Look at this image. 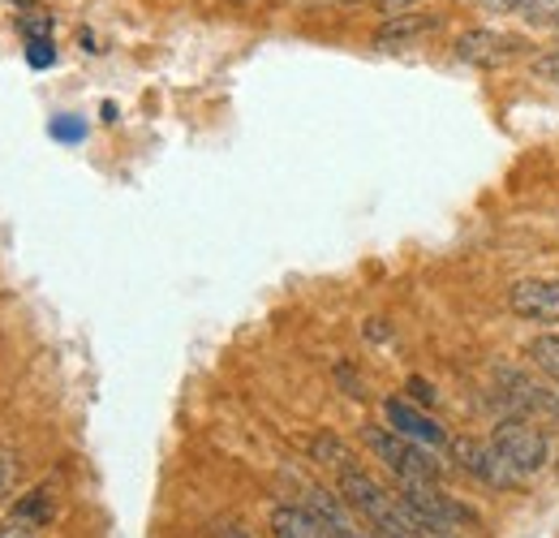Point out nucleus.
<instances>
[{
	"label": "nucleus",
	"instance_id": "obj_2",
	"mask_svg": "<svg viewBox=\"0 0 559 538\" xmlns=\"http://www.w3.org/2000/svg\"><path fill=\"white\" fill-rule=\"evenodd\" d=\"M534 44L521 39V35H503V31H490V26H474V31H461L452 39V57L469 69H503L521 57H530Z\"/></svg>",
	"mask_w": 559,
	"mask_h": 538
},
{
	"label": "nucleus",
	"instance_id": "obj_24",
	"mask_svg": "<svg viewBox=\"0 0 559 538\" xmlns=\"http://www.w3.org/2000/svg\"><path fill=\"white\" fill-rule=\"evenodd\" d=\"M233 4H250V0H233Z\"/></svg>",
	"mask_w": 559,
	"mask_h": 538
},
{
	"label": "nucleus",
	"instance_id": "obj_15",
	"mask_svg": "<svg viewBox=\"0 0 559 538\" xmlns=\"http://www.w3.org/2000/svg\"><path fill=\"white\" fill-rule=\"evenodd\" d=\"M530 73H534L538 82H547V86H556L559 91V48H551V52H534Z\"/></svg>",
	"mask_w": 559,
	"mask_h": 538
},
{
	"label": "nucleus",
	"instance_id": "obj_19",
	"mask_svg": "<svg viewBox=\"0 0 559 538\" xmlns=\"http://www.w3.org/2000/svg\"><path fill=\"white\" fill-rule=\"evenodd\" d=\"M211 535H215V538H254L246 526H241V522H233V517H219V522L211 526Z\"/></svg>",
	"mask_w": 559,
	"mask_h": 538
},
{
	"label": "nucleus",
	"instance_id": "obj_14",
	"mask_svg": "<svg viewBox=\"0 0 559 538\" xmlns=\"http://www.w3.org/2000/svg\"><path fill=\"white\" fill-rule=\"evenodd\" d=\"M17 31H22L26 44H31V39H48V35H52V13L26 9V13H17Z\"/></svg>",
	"mask_w": 559,
	"mask_h": 538
},
{
	"label": "nucleus",
	"instance_id": "obj_8",
	"mask_svg": "<svg viewBox=\"0 0 559 538\" xmlns=\"http://www.w3.org/2000/svg\"><path fill=\"white\" fill-rule=\"evenodd\" d=\"M499 388H503V397L512 401L516 413L559 422V397L547 388V384H538V379H530V375H521V371L508 366V371H499Z\"/></svg>",
	"mask_w": 559,
	"mask_h": 538
},
{
	"label": "nucleus",
	"instance_id": "obj_10",
	"mask_svg": "<svg viewBox=\"0 0 559 538\" xmlns=\"http://www.w3.org/2000/svg\"><path fill=\"white\" fill-rule=\"evenodd\" d=\"M9 522H17V526H48L52 522V491H48V482L44 487H31L26 495H17L13 500V508H9Z\"/></svg>",
	"mask_w": 559,
	"mask_h": 538
},
{
	"label": "nucleus",
	"instance_id": "obj_20",
	"mask_svg": "<svg viewBox=\"0 0 559 538\" xmlns=\"http://www.w3.org/2000/svg\"><path fill=\"white\" fill-rule=\"evenodd\" d=\"M409 393H414V397H418L421 405H435V388H430V384H426L421 375H414V379H409Z\"/></svg>",
	"mask_w": 559,
	"mask_h": 538
},
{
	"label": "nucleus",
	"instance_id": "obj_9",
	"mask_svg": "<svg viewBox=\"0 0 559 538\" xmlns=\"http://www.w3.org/2000/svg\"><path fill=\"white\" fill-rule=\"evenodd\" d=\"M272 535L276 538H332L323 522L306 504H276L272 508Z\"/></svg>",
	"mask_w": 559,
	"mask_h": 538
},
{
	"label": "nucleus",
	"instance_id": "obj_25",
	"mask_svg": "<svg viewBox=\"0 0 559 538\" xmlns=\"http://www.w3.org/2000/svg\"><path fill=\"white\" fill-rule=\"evenodd\" d=\"M336 4H353V0H336Z\"/></svg>",
	"mask_w": 559,
	"mask_h": 538
},
{
	"label": "nucleus",
	"instance_id": "obj_17",
	"mask_svg": "<svg viewBox=\"0 0 559 538\" xmlns=\"http://www.w3.org/2000/svg\"><path fill=\"white\" fill-rule=\"evenodd\" d=\"M26 61L35 69H48L52 61H57V48H52V39H31L26 44Z\"/></svg>",
	"mask_w": 559,
	"mask_h": 538
},
{
	"label": "nucleus",
	"instance_id": "obj_12",
	"mask_svg": "<svg viewBox=\"0 0 559 538\" xmlns=\"http://www.w3.org/2000/svg\"><path fill=\"white\" fill-rule=\"evenodd\" d=\"M310 457H314L319 466H328V470H336V473H345L349 466H357L353 448L341 440V435H332V431H323V435H314V440H310Z\"/></svg>",
	"mask_w": 559,
	"mask_h": 538
},
{
	"label": "nucleus",
	"instance_id": "obj_16",
	"mask_svg": "<svg viewBox=\"0 0 559 538\" xmlns=\"http://www.w3.org/2000/svg\"><path fill=\"white\" fill-rule=\"evenodd\" d=\"M17 478H22L17 453H13V448H0V495H9V491L17 487Z\"/></svg>",
	"mask_w": 559,
	"mask_h": 538
},
{
	"label": "nucleus",
	"instance_id": "obj_21",
	"mask_svg": "<svg viewBox=\"0 0 559 538\" xmlns=\"http://www.w3.org/2000/svg\"><path fill=\"white\" fill-rule=\"evenodd\" d=\"M414 4H421V0H379V9H383V13H409Z\"/></svg>",
	"mask_w": 559,
	"mask_h": 538
},
{
	"label": "nucleus",
	"instance_id": "obj_18",
	"mask_svg": "<svg viewBox=\"0 0 559 538\" xmlns=\"http://www.w3.org/2000/svg\"><path fill=\"white\" fill-rule=\"evenodd\" d=\"M52 134L61 138V142H82L86 121H82V117H57V121H52Z\"/></svg>",
	"mask_w": 559,
	"mask_h": 538
},
{
	"label": "nucleus",
	"instance_id": "obj_6",
	"mask_svg": "<svg viewBox=\"0 0 559 538\" xmlns=\"http://www.w3.org/2000/svg\"><path fill=\"white\" fill-rule=\"evenodd\" d=\"M383 418H388V426L396 431V435H405V440H414V444H421V448H448L452 440H448V431L426 413V409H418L414 401H405V397H388L383 401Z\"/></svg>",
	"mask_w": 559,
	"mask_h": 538
},
{
	"label": "nucleus",
	"instance_id": "obj_7",
	"mask_svg": "<svg viewBox=\"0 0 559 538\" xmlns=\"http://www.w3.org/2000/svg\"><path fill=\"white\" fill-rule=\"evenodd\" d=\"M439 31V17L435 13H418V9H409V13H388L379 26H374V48L379 52H405V48H414L421 39H430Z\"/></svg>",
	"mask_w": 559,
	"mask_h": 538
},
{
	"label": "nucleus",
	"instance_id": "obj_1",
	"mask_svg": "<svg viewBox=\"0 0 559 538\" xmlns=\"http://www.w3.org/2000/svg\"><path fill=\"white\" fill-rule=\"evenodd\" d=\"M361 444L396 473V482H439V473H443L439 457L430 448H421L414 440L396 435L392 426H366L361 431Z\"/></svg>",
	"mask_w": 559,
	"mask_h": 538
},
{
	"label": "nucleus",
	"instance_id": "obj_3",
	"mask_svg": "<svg viewBox=\"0 0 559 538\" xmlns=\"http://www.w3.org/2000/svg\"><path fill=\"white\" fill-rule=\"evenodd\" d=\"M448 453L456 457V466L465 473H474L483 487H490V491H516L521 482H525V473L516 470L495 444H483V440H452L448 444Z\"/></svg>",
	"mask_w": 559,
	"mask_h": 538
},
{
	"label": "nucleus",
	"instance_id": "obj_23",
	"mask_svg": "<svg viewBox=\"0 0 559 538\" xmlns=\"http://www.w3.org/2000/svg\"><path fill=\"white\" fill-rule=\"evenodd\" d=\"M0 538H35V535H31V526H17V522H9V526H0Z\"/></svg>",
	"mask_w": 559,
	"mask_h": 538
},
{
	"label": "nucleus",
	"instance_id": "obj_22",
	"mask_svg": "<svg viewBox=\"0 0 559 538\" xmlns=\"http://www.w3.org/2000/svg\"><path fill=\"white\" fill-rule=\"evenodd\" d=\"M366 337H370V340H388V337H392V328H388L383 319H370V324H366Z\"/></svg>",
	"mask_w": 559,
	"mask_h": 538
},
{
	"label": "nucleus",
	"instance_id": "obj_5",
	"mask_svg": "<svg viewBox=\"0 0 559 538\" xmlns=\"http://www.w3.org/2000/svg\"><path fill=\"white\" fill-rule=\"evenodd\" d=\"M508 306L516 319L559 324V276H525L508 289Z\"/></svg>",
	"mask_w": 559,
	"mask_h": 538
},
{
	"label": "nucleus",
	"instance_id": "obj_13",
	"mask_svg": "<svg viewBox=\"0 0 559 538\" xmlns=\"http://www.w3.org/2000/svg\"><path fill=\"white\" fill-rule=\"evenodd\" d=\"M525 358L534 362V371H543L547 379H556L559 384V337L556 332L530 340V344H525Z\"/></svg>",
	"mask_w": 559,
	"mask_h": 538
},
{
	"label": "nucleus",
	"instance_id": "obj_11",
	"mask_svg": "<svg viewBox=\"0 0 559 538\" xmlns=\"http://www.w3.org/2000/svg\"><path fill=\"white\" fill-rule=\"evenodd\" d=\"M490 13H521L534 26H556L559 31V0H483Z\"/></svg>",
	"mask_w": 559,
	"mask_h": 538
},
{
	"label": "nucleus",
	"instance_id": "obj_4",
	"mask_svg": "<svg viewBox=\"0 0 559 538\" xmlns=\"http://www.w3.org/2000/svg\"><path fill=\"white\" fill-rule=\"evenodd\" d=\"M490 444L516 466V470L525 473H538L547 470V461H551V448H547V435L538 431V426H530V422H516V418H508V422H495V431H490Z\"/></svg>",
	"mask_w": 559,
	"mask_h": 538
}]
</instances>
